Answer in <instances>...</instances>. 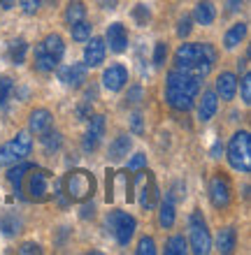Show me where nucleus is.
Wrapping results in <instances>:
<instances>
[{
    "mask_svg": "<svg viewBox=\"0 0 251 255\" xmlns=\"http://www.w3.org/2000/svg\"><path fill=\"white\" fill-rule=\"evenodd\" d=\"M193 19H196L200 26H210V23H214V19H217V9H214V5H212L210 0H203V2L196 5Z\"/></svg>",
    "mask_w": 251,
    "mask_h": 255,
    "instance_id": "21",
    "label": "nucleus"
},
{
    "mask_svg": "<svg viewBox=\"0 0 251 255\" xmlns=\"http://www.w3.org/2000/svg\"><path fill=\"white\" fill-rule=\"evenodd\" d=\"M70 33H72V40L86 42L88 37H91V23H88V21H79L75 26H70Z\"/></svg>",
    "mask_w": 251,
    "mask_h": 255,
    "instance_id": "31",
    "label": "nucleus"
},
{
    "mask_svg": "<svg viewBox=\"0 0 251 255\" xmlns=\"http://www.w3.org/2000/svg\"><path fill=\"white\" fill-rule=\"evenodd\" d=\"M42 144H44V148L47 151H58L61 148V132H51V130H47V132H42Z\"/></svg>",
    "mask_w": 251,
    "mask_h": 255,
    "instance_id": "32",
    "label": "nucleus"
},
{
    "mask_svg": "<svg viewBox=\"0 0 251 255\" xmlns=\"http://www.w3.org/2000/svg\"><path fill=\"white\" fill-rule=\"evenodd\" d=\"M247 37V23H235V26L226 33L224 37V47L226 49H235L240 44V42Z\"/></svg>",
    "mask_w": 251,
    "mask_h": 255,
    "instance_id": "26",
    "label": "nucleus"
},
{
    "mask_svg": "<svg viewBox=\"0 0 251 255\" xmlns=\"http://www.w3.org/2000/svg\"><path fill=\"white\" fill-rule=\"evenodd\" d=\"M86 19V7H84L82 0H72L68 7H65V21H68V26H75L79 21Z\"/></svg>",
    "mask_w": 251,
    "mask_h": 255,
    "instance_id": "25",
    "label": "nucleus"
},
{
    "mask_svg": "<svg viewBox=\"0 0 251 255\" xmlns=\"http://www.w3.org/2000/svg\"><path fill=\"white\" fill-rule=\"evenodd\" d=\"M105 134V116L91 114L88 116V130L84 137V151H95L100 144V137Z\"/></svg>",
    "mask_w": 251,
    "mask_h": 255,
    "instance_id": "12",
    "label": "nucleus"
},
{
    "mask_svg": "<svg viewBox=\"0 0 251 255\" xmlns=\"http://www.w3.org/2000/svg\"><path fill=\"white\" fill-rule=\"evenodd\" d=\"M56 65H58V63L42 49V44H37V47H35V67H37L40 72H54Z\"/></svg>",
    "mask_w": 251,
    "mask_h": 255,
    "instance_id": "27",
    "label": "nucleus"
},
{
    "mask_svg": "<svg viewBox=\"0 0 251 255\" xmlns=\"http://www.w3.org/2000/svg\"><path fill=\"white\" fill-rule=\"evenodd\" d=\"M238 93V77L233 72H221L217 77V95H221V100H233Z\"/></svg>",
    "mask_w": 251,
    "mask_h": 255,
    "instance_id": "16",
    "label": "nucleus"
},
{
    "mask_svg": "<svg viewBox=\"0 0 251 255\" xmlns=\"http://www.w3.org/2000/svg\"><path fill=\"white\" fill-rule=\"evenodd\" d=\"M0 7H2V9H12L14 0H0Z\"/></svg>",
    "mask_w": 251,
    "mask_h": 255,
    "instance_id": "50",
    "label": "nucleus"
},
{
    "mask_svg": "<svg viewBox=\"0 0 251 255\" xmlns=\"http://www.w3.org/2000/svg\"><path fill=\"white\" fill-rule=\"evenodd\" d=\"M0 230L5 232L7 237H12V235H16V232H21V218L16 214H2L0 216Z\"/></svg>",
    "mask_w": 251,
    "mask_h": 255,
    "instance_id": "28",
    "label": "nucleus"
},
{
    "mask_svg": "<svg viewBox=\"0 0 251 255\" xmlns=\"http://www.w3.org/2000/svg\"><path fill=\"white\" fill-rule=\"evenodd\" d=\"M79 216H82L84 221L93 218V216H95V204H93V202H86V204L82 207V214H79Z\"/></svg>",
    "mask_w": 251,
    "mask_h": 255,
    "instance_id": "46",
    "label": "nucleus"
},
{
    "mask_svg": "<svg viewBox=\"0 0 251 255\" xmlns=\"http://www.w3.org/2000/svg\"><path fill=\"white\" fill-rule=\"evenodd\" d=\"M33 174H28V186H26V193L28 197L33 202H44L49 200V183H51V174L47 169H37L33 165L30 169Z\"/></svg>",
    "mask_w": 251,
    "mask_h": 255,
    "instance_id": "9",
    "label": "nucleus"
},
{
    "mask_svg": "<svg viewBox=\"0 0 251 255\" xmlns=\"http://www.w3.org/2000/svg\"><path fill=\"white\" fill-rule=\"evenodd\" d=\"M28 128L35 134L47 132L49 128H51V112L49 109H35L33 114H30V119H28Z\"/></svg>",
    "mask_w": 251,
    "mask_h": 255,
    "instance_id": "18",
    "label": "nucleus"
},
{
    "mask_svg": "<svg viewBox=\"0 0 251 255\" xmlns=\"http://www.w3.org/2000/svg\"><path fill=\"white\" fill-rule=\"evenodd\" d=\"M217 63V49L212 44H182L175 51V67L203 81Z\"/></svg>",
    "mask_w": 251,
    "mask_h": 255,
    "instance_id": "2",
    "label": "nucleus"
},
{
    "mask_svg": "<svg viewBox=\"0 0 251 255\" xmlns=\"http://www.w3.org/2000/svg\"><path fill=\"white\" fill-rule=\"evenodd\" d=\"M235 244H238V232H235V228L219 230L217 249L221 251V253H233V251H235Z\"/></svg>",
    "mask_w": 251,
    "mask_h": 255,
    "instance_id": "22",
    "label": "nucleus"
},
{
    "mask_svg": "<svg viewBox=\"0 0 251 255\" xmlns=\"http://www.w3.org/2000/svg\"><path fill=\"white\" fill-rule=\"evenodd\" d=\"M142 167H147V158H144L142 153H137L135 158L128 162V169L130 172H137V169H142Z\"/></svg>",
    "mask_w": 251,
    "mask_h": 255,
    "instance_id": "41",
    "label": "nucleus"
},
{
    "mask_svg": "<svg viewBox=\"0 0 251 255\" xmlns=\"http://www.w3.org/2000/svg\"><path fill=\"white\" fill-rule=\"evenodd\" d=\"M238 86L242 88V102H245V105H249V102H251V74L249 72L242 74V81H240Z\"/></svg>",
    "mask_w": 251,
    "mask_h": 255,
    "instance_id": "35",
    "label": "nucleus"
},
{
    "mask_svg": "<svg viewBox=\"0 0 251 255\" xmlns=\"http://www.w3.org/2000/svg\"><path fill=\"white\" fill-rule=\"evenodd\" d=\"M133 193L140 195V204H142V209H151L154 204H156L158 188H156V181H154L151 172H147L144 167L137 169L135 179H133Z\"/></svg>",
    "mask_w": 251,
    "mask_h": 255,
    "instance_id": "8",
    "label": "nucleus"
},
{
    "mask_svg": "<svg viewBox=\"0 0 251 255\" xmlns=\"http://www.w3.org/2000/svg\"><path fill=\"white\" fill-rule=\"evenodd\" d=\"M33 167V165H28V162H21V165H16V167H12L9 172H7V181H9V186L14 188V193H16V197H21L23 200V190H21V183H23V176H26V172Z\"/></svg>",
    "mask_w": 251,
    "mask_h": 255,
    "instance_id": "20",
    "label": "nucleus"
},
{
    "mask_svg": "<svg viewBox=\"0 0 251 255\" xmlns=\"http://www.w3.org/2000/svg\"><path fill=\"white\" fill-rule=\"evenodd\" d=\"M107 42H109V49L114 51V54H121V51H126L128 49V33H126V28H123V23H112V26L107 28Z\"/></svg>",
    "mask_w": 251,
    "mask_h": 255,
    "instance_id": "15",
    "label": "nucleus"
},
{
    "mask_svg": "<svg viewBox=\"0 0 251 255\" xmlns=\"http://www.w3.org/2000/svg\"><path fill=\"white\" fill-rule=\"evenodd\" d=\"M210 200L217 209H226L231 204V181L224 174L212 176L210 181Z\"/></svg>",
    "mask_w": 251,
    "mask_h": 255,
    "instance_id": "10",
    "label": "nucleus"
},
{
    "mask_svg": "<svg viewBox=\"0 0 251 255\" xmlns=\"http://www.w3.org/2000/svg\"><path fill=\"white\" fill-rule=\"evenodd\" d=\"M130 128L135 134H142L144 132V123H142V114H133L130 116Z\"/></svg>",
    "mask_w": 251,
    "mask_h": 255,
    "instance_id": "43",
    "label": "nucleus"
},
{
    "mask_svg": "<svg viewBox=\"0 0 251 255\" xmlns=\"http://www.w3.org/2000/svg\"><path fill=\"white\" fill-rule=\"evenodd\" d=\"M100 2V7H105V9H114L116 5H119V0H98Z\"/></svg>",
    "mask_w": 251,
    "mask_h": 255,
    "instance_id": "48",
    "label": "nucleus"
},
{
    "mask_svg": "<svg viewBox=\"0 0 251 255\" xmlns=\"http://www.w3.org/2000/svg\"><path fill=\"white\" fill-rule=\"evenodd\" d=\"M217 107H219V95L214 91H205L200 102H198V119L200 121H210L212 116L217 114Z\"/></svg>",
    "mask_w": 251,
    "mask_h": 255,
    "instance_id": "17",
    "label": "nucleus"
},
{
    "mask_svg": "<svg viewBox=\"0 0 251 255\" xmlns=\"http://www.w3.org/2000/svg\"><path fill=\"white\" fill-rule=\"evenodd\" d=\"M88 44L84 49V65L86 67H98L105 61V54H107V44L100 40V37H88Z\"/></svg>",
    "mask_w": 251,
    "mask_h": 255,
    "instance_id": "13",
    "label": "nucleus"
},
{
    "mask_svg": "<svg viewBox=\"0 0 251 255\" xmlns=\"http://www.w3.org/2000/svg\"><path fill=\"white\" fill-rule=\"evenodd\" d=\"M137 253L140 255H154L156 253V244H154V239H151V237H142L140 244H137Z\"/></svg>",
    "mask_w": 251,
    "mask_h": 255,
    "instance_id": "36",
    "label": "nucleus"
},
{
    "mask_svg": "<svg viewBox=\"0 0 251 255\" xmlns=\"http://www.w3.org/2000/svg\"><path fill=\"white\" fill-rule=\"evenodd\" d=\"M242 2H245V0H226V12H228V14L240 12V7H242Z\"/></svg>",
    "mask_w": 251,
    "mask_h": 255,
    "instance_id": "47",
    "label": "nucleus"
},
{
    "mask_svg": "<svg viewBox=\"0 0 251 255\" xmlns=\"http://www.w3.org/2000/svg\"><path fill=\"white\" fill-rule=\"evenodd\" d=\"M42 2H44V0H19L21 9H23V14H28V16H30V14H37Z\"/></svg>",
    "mask_w": 251,
    "mask_h": 255,
    "instance_id": "38",
    "label": "nucleus"
},
{
    "mask_svg": "<svg viewBox=\"0 0 251 255\" xmlns=\"http://www.w3.org/2000/svg\"><path fill=\"white\" fill-rule=\"evenodd\" d=\"M168 197H170L172 202H175V200H184V197H186V193H184V183H175Z\"/></svg>",
    "mask_w": 251,
    "mask_h": 255,
    "instance_id": "44",
    "label": "nucleus"
},
{
    "mask_svg": "<svg viewBox=\"0 0 251 255\" xmlns=\"http://www.w3.org/2000/svg\"><path fill=\"white\" fill-rule=\"evenodd\" d=\"M133 19H135L140 26H147V23H149V19H151L149 7L142 5V2H140V5H135V7H133Z\"/></svg>",
    "mask_w": 251,
    "mask_h": 255,
    "instance_id": "34",
    "label": "nucleus"
},
{
    "mask_svg": "<svg viewBox=\"0 0 251 255\" xmlns=\"http://www.w3.org/2000/svg\"><path fill=\"white\" fill-rule=\"evenodd\" d=\"M189 230H191V249H193V253H196V255L210 253L212 237H210L207 223H205V218H203V214H200V211H193V214H191Z\"/></svg>",
    "mask_w": 251,
    "mask_h": 255,
    "instance_id": "6",
    "label": "nucleus"
},
{
    "mask_svg": "<svg viewBox=\"0 0 251 255\" xmlns=\"http://www.w3.org/2000/svg\"><path fill=\"white\" fill-rule=\"evenodd\" d=\"M142 98H144L142 86H133L128 91V95H126V102H128V105H137V102L142 100Z\"/></svg>",
    "mask_w": 251,
    "mask_h": 255,
    "instance_id": "39",
    "label": "nucleus"
},
{
    "mask_svg": "<svg viewBox=\"0 0 251 255\" xmlns=\"http://www.w3.org/2000/svg\"><path fill=\"white\" fill-rule=\"evenodd\" d=\"M33 148V139L28 132H19L14 139H9L7 144L0 146V165H14V162H21L30 153Z\"/></svg>",
    "mask_w": 251,
    "mask_h": 255,
    "instance_id": "5",
    "label": "nucleus"
},
{
    "mask_svg": "<svg viewBox=\"0 0 251 255\" xmlns=\"http://www.w3.org/2000/svg\"><path fill=\"white\" fill-rule=\"evenodd\" d=\"M200 84L203 81L193 77V74L184 72V70H172L168 74V84H165V100L177 112H189L193 109L200 93Z\"/></svg>",
    "mask_w": 251,
    "mask_h": 255,
    "instance_id": "1",
    "label": "nucleus"
},
{
    "mask_svg": "<svg viewBox=\"0 0 251 255\" xmlns=\"http://www.w3.org/2000/svg\"><path fill=\"white\" fill-rule=\"evenodd\" d=\"M158 223H161V228L163 230H170L175 225V202L165 197L161 202V211H158Z\"/></svg>",
    "mask_w": 251,
    "mask_h": 255,
    "instance_id": "24",
    "label": "nucleus"
},
{
    "mask_svg": "<svg viewBox=\"0 0 251 255\" xmlns=\"http://www.w3.org/2000/svg\"><path fill=\"white\" fill-rule=\"evenodd\" d=\"M130 137L128 134H119L112 144H109V158L112 160H121V158H126L128 155V151H130Z\"/></svg>",
    "mask_w": 251,
    "mask_h": 255,
    "instance_id": "23",
    "label": "nucleus"
},
{
    "mask_svg": "<svg viewBox=\"0 0 251 255\" xmlns=\"http://www.w3.org/2000/svg\"><path fill=\"white\" fill-rule=\"evenodd\" d=\"M165 253L168 255H184L186 253V239L182 235L170 237L168 244H165Z\"/></svg>",
    "mask_w": 251,
    "mask_h": 255,
    "instance_id": "30",
    "label": "nucleus"
},
{
    "mask_svg": "<svg viewBox=\"0 0 251 255\" xmlns=\"http://www.w3.org/2000/svg\"><path fill=\"white\" fill-rule=\"evenodd\" d=\"M221 141H217V144H214V146H212V155H214V158H219V153H221Z\"/></svg>",
    "mask_w": 251,
    "mask_h": 255,
    "instance_id": "49",
    "label": "nucleus"
},
{
    "mask_svg": "<svg viewBox=\"0 0 251 255\" xmlns=\"http://www.w3.org/2000/svg\"><path fill=\"white\" fill-rule=\"evenodd\" d=\"M126 81H128V70L123 65H109L105 72H102V84L107 91L116 93V91H121L126 86Z\"/></svg>",
    "mask_w": 251,
    "mask_h": 255,
    "instance_id": "14",
    "label": "nucleus"
},
{
    "mask_svg": "<svg viewBox=\"0 0 251 255\" xmlns=\"http://www.w3.org/2000/svg\"><path fill=\"white\" fill-rule=\"evenodd\" d=\"M93 114V107H91V100H86L84 105H79L77 107V116L82 119V121H88V116Z\"/></svg>",
    "mask_w": 251,
    "mask_h": 255,
    "instance_id": "42",
    "label": "nucleus"
},
{
    "mask_svg": "<svg viewBox=\"0 0 251 255\" xmlns=\"http://www.w3.org/2000/svg\"><path fill=\"white\" fill-rule=\"evenodd\" d=\"M168 58V44L165 42H156V49H154V65L161 67Z\"/></svg>",
    "mask_w": 251,
    "mask_h": 255,
    "instance_id": "37",
    "label": "nucleus"
},
{
    "mask_svg": "<svg viewBox=\"0 0 251 255\" xmlns=\"http://www.w3.org/2000/svg\"><path fill=\"white\" fill-rule=\"evenodd\" d=\"M177 35H179V37H189L191 35V16L179 19V23H177Z\"/></svg>",
    "mask_w": 251,
    "mask_h": 255,
    "instance_id": "40",
    "label": "nucleus"
},
{
    "mask_svg": "<svg viewBox=\"0 0 251 255\" xmlns=\"http://www.w3.org/2000/svg\"><path fill=\"white\" fill-rule=\"evenodd\" d=\"M107 228L121 246H128V242L133 239V235H135L137 223H135V218L130 214H126V211H112V214L107 216Z\"/></svg>",
    "mask_w": 251,
    "mask_h": 255,
    "instance_id": "7",
    "label": "nucleus"
},
{
    "mask_svg": "<svg viewBox=\"0 0 251 255\" xmlns=\"http://www.w3.org/2000/svg\"><path fill=\"white\" fill-rule=\"evenodd\" d=\"M12 93H14V81L9 77H0V105H7Z\"/></svg>",
    "mask_w": 251,
    "mask_h": 255,
    "instance_id": "33",
    "label": "nucleus"
},
{
    "mask_svg": "<svg viewBox=\"0 0 251 255\" xmlns=\"http://www.w3.org/2000/svg\"><path fill=\"white\" fill-rule=\"evenodd\" d=\"M86 74H88V67L84 63H72V65H63L58 67V79L65 84V86H72V88H79L86 81Z\"/></svg>",
    "mask_w": 251,
    "mask_h": 255,
    "instance_id": "11",
    "label": "nucleus"
},
{
    "mask_svg": "<svg viewBox=\"0 0 251 255\" xmlns=\"http://www.w3.org/2000/svg\"><path fill=\"white\" fill-rule=\"evenodd\" d=\"M42 49H44V51H47V54L51 56L56 63H61L63 54H65V44H63V37H61V35H56V33L47 35V37L42 40Z\"/></svg>",
    "mask_w": 251,
    "mask_h": 255,
    "instance_id": "19",
    "label": "nucleus"
},
{
    "mask_svg": "<svg viewBox=\"0 0 251 255\" xmlns=\"http://www.w3.org/2000/svg\"><path fill=\"white\" fill-rule=\"evenodd\" d=\"M228 162L238 172H251V139L247 130L233 134L228 144Z\"/></svg>",
    "mask_w": 251,
    "mask_h": 255,
    "instance_id": "4",
    "label": "nucleus"
},
{
    "mask_svg": "<svg viewBox=\"0 0 251 255\" xmlns=\"http://www.w3.org/2000/svg\"><path fill=\"white\" fill-rule=\"evenodd\" d=\"M19 253H23V255H30V253H42V249L37 246V244H33V242H26L23 246L19 249Z\"/></svg>",
    "mask_w": 251,
    "mask_h": 255,
    "instance_id": "45",
    "label": "nucleus"
},
{
    "mask_svg": "<svg viewBox=\"0 0 251 255\" xmlns=\"http://www.w3.org/2000/svg\"><path fill=\"white\" fill-rule=\"evenodd\" d=\"M26 51H28V44H26V40H21V37L9 44V58H12L14 65H21V63L26 61Z\"/></svg>",
    "mask_w": 251,
    "mask_h": 255,
    "instance_id": "29",
    "label": "nucleus"
},
{
    "mask_svg": "<svg viewBox=\"0 0 251 255\" xmlns=\"http://www.w3.org/2000/svg\"><path fill=\"white\" fill-rule=\"evenodd\" d=\"M63 190L70 202H86L95 193V179L84 169H72L63 179Z\"/></svg>",
    "mask_w": 251,
    "mask_h": 255,
    "instance_id": "3",
    "label": "nucleus"
}]
</instances>
